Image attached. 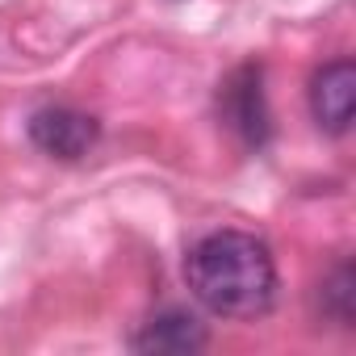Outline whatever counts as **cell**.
I'll return each instance as SVG.
<instances>
[{
  "mask_svg": "<svg viewBox=\"0 0 356 356\" xmlns=\"http://www.w3.org/2000/svg\"><path fill=\"white\" fill-rule=\"evenodd\" d=\"M310 113L318 130L327 134H348L352 113H356V63L352 59H331L314 72L310 80Z\"/></svg>",
  "mask_w": 356,
  "mask_h": 356,
  "instance_id": "cell-4",
  "label": "cell"
},
{
  "mask_svg": "<svg viewBox=\"0 0 356 356\" xmlns=\"http://www.w3.org/2000/svg\"><path fill=\"white\" fill-rule=\"evenodd\" d=\"M97 118L72 109V105H47L30 118V138L38 151L55 155V159H84L97 147Z\"/></svg>",
  "mask_w": 356,
  "mask_h": 356,
  "instance_id": "cell-3",
  "label": "cell"
},
{
  "mask_svg": "<svg viewBox=\"0 0 356 356\" xmlns=\"http://www.w3.org/2000/svg\"><path fill=\"white\" fill-rule=\"evenodd\" d=\"M185 281L218 318H264L277 302V264L264 239L248 231H210L189 248Z\"/></svg>",
  "mask_w": 356,
  "mask_h": 356,
  "instance_id": "cell-1",
  "label": "cell"
},
{
  "mask_svg": "<svg viewBox=\"0 0 356 356\" xmlns=\"http://www.w3.org/2000/svg\"><path fill=\"white\" fill-rule=\"evenodd\" d=\"M134 352H168V356H181V352H197L206 348V331L193 314H181V310H168L159 318H151L134 339H130Z\"/></svg>",
  "mask_w": 356,
  "mask_h": 356,
  "instance_id": "cell-5",
  "label": "cell"
},
{
  "mask_svg": "<svg viewBox=\"0 0 356 356\" xmlns=\"http://www.w3.org/2000/svg\"><path fill=\"white\" fill-rule=\"evenodd\" d=\"M327 302H331V314L348 327L352 323V268L348 264H339L335 277L327 281Z\"/></svg>",
  "mask_w": 356,
  "mask_h": 356,
  "instance_id": "cell-6",
  "label": "cell"
},
{
  "mask_svg": "<svg viewBox=\"0 0 356 356\" xmlns=\"http://www.w3.org/2000/svg\"><path fill=\"white\" fill-rule=\"evenodd\" d=\"M218 105H222V122H227L248 147H264V143H268L273 118H268L264 67H260V63H243L239 72H231L227 84H222V92H218Z\"/></svg>",
  "mask_w": 356,
  "mask_h": 356,
  "instance_id": "cell-2",
  "label": "cell"
}]
</instances>
